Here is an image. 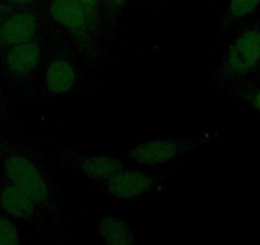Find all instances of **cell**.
<instances>
[{
	"label": "cell",
	"instance_id": "1",
	"mask_svg": "<svg viewBox=\"0 0 260 245\" xmlns=\"http://www.w3.org/2000/svg\"><path fill=\"white\" fill-rule=\"evenodd\" d=\"M3 175L26 192L50 217L56 234H61L64 213L46 167L36 146L28 141L0 138Z\"/></svg>",
	"mask_w": 260,
	"mask_h": 245
},
{
	"label": "cell",
	"instance_id": "2",
	"mask_svg": "<svg viewBox=\"0 0 260 245\" xmlns=\"http://www.w3.org/2000/svg\"><path fill=\"white\" fill-rule=\"evenodd\" d=\"M260 76V18L244 24L217 67L214 82L218 88L232 87Z\"/></svg>",
	"mask_w": 260,
	"mask_h": 245
},
{
	"label": "cell",
	"instance_id": "3",
	"mask_svg": "<svg viewBox=\"0 0 260 245\" xmlns=\"http://www.w3.org/2000/svg\"><path fill=\"white\" fill-rule=\"evenodd\" d=\"M46 14L89 67L99 62L101 56L100 35L92 27L79 0H47Z\"/></svg>",
	"mask_w": 260,
	"mask_h": 245
},
{
	"label": "cell",
	"instance_id": "4",
	"mask_svg": "<svg viewBox=\"0 0 260 245\" xmlns=\"http://www.w3.org/2000/svg\"><path fill=\"white\" fill-rule=\"evenodd\" d=\"M68 40L59 39L47 54L44 73V94L46 99H56L76 94L84 83V74L77 60L76 50Z\"/></svg>",
	"mask_w": 260,
	"mask_h": 245
},
{
	"label": "cell",
	"instance_id": "5",
	"mask_svg": "<svg viewBox=\"0 0 260 245\" xmlns=\"http://www.w3.org/2000/svg\"><path fill=\"white\" fill-rule=\"evenodd\" d=\"M217 132L191 137H174L144 141L125 152V157L143 166H159L171 164L181 155L201 148L204 144L218 139Z\"/></svg>",
	"mask_w": 260,
	"mask_h": 245
},
{
	"label": "cell",
	"instance_id": "6",
	"mask_svg": "<svg viewBox=\"0 0 260 245\" xmlns=\"http://www.w3.org/2000/svg\"><path fill=\"white\" fill-rule=\"evenodd\" d=\"M41 59V35L0 51V66L4 74L12 83L22 89H28L34 84Z\"/></svg>",
	"mask_w": 260,
	"mask_h": 245
},
{
	"label": "cell",
	"instance_id": "7",
	"mask_svg": "<svg viewBox=\"0 0 260 245\" xmlns=\"http://www.w3.org/2000/svg\"><path fill=\"white\" fill-rule=\"evenodd\" d=\"M167 175H153L134 167L120 170L106 182L107 193L119 201H136L158 188Z\"/></svg>",
	"mask_w": 260,
	"mask_h": 245
},
{
	"label": "cell",
	"instance_id": "8",
	"mask_svg": "<svg viewBox=\"0 0 260 245\" xmlns=\"http://www.w3.org/2000/svg\"><path fill=\"white\" fill-rule=\"evenodd\" d=\"M44 17L35 8L11 12L0 21V51L41 35Z\"/></svg>",
	"mask_w": 260,
	"mask_h": 245
},
{
	"label": "cell",
	"instance_id": "9",
	"mask_svg": "<svg viewBox=\"0 0 260 245\" xmlns=\"http://www.w3.org/2000/svg\"><path fill=\"white\" fill-rule=\"evenodd\" d=\"M62 162L96 181H107L125 167L124 162L117 157L86 154L78 148L65 149Z\"/></svg>",
	"mask_w": 260,
	"mask_h": 245
},
{
	"label": "cell",
	"instance_id": "10",
	"mask_svg": "<svg viewBox=\"0 0 260 245\" xmlns=\"http://www.w3.org/2000/svg\"><path fill=\"white\" fill-rule=\"evenodd\" d=\"M0 212L8 215L16 221L36 225L40 220L41 208L39 204L19 187L7 179L0 177Z\"/></svg>",
	"mask_w": 260,
	"mask_h": 245
},
{
	"label": "cell",
	"instance_id": "11",
	"mask_svg": "<svg viewBox=\"0 0 260 245\" xmlns=\"http://www.w3.org/2000/svg\"><path fill=\"white\" fill-rule=\"evenodd\" d=\"M97 234L107 245H133L137 234L133 226L115 216H101L97 220Z\"/></svg>",
	"mask_w": 260,
	"mask_h": 245
},
{
	"label": "cell",
	"instance_id": "12",
	"mask_svg": "<svg viewBox=\"0 0 260 245\" xmlns=\"http://www.w3.org/2000/svg\"><path fill=\"white\" fill-rule=\"evenodd\" d=\"M260 7V0H230L226 12L217 31V40H221L240 22L255 13Z\"/></svg>",
	"mask_w": 260,
	"mask_h": 245
},
{
	"label": "cell",
	"instance_id": "13",
	"mask_svg": "<svg viewBox=\"0 0 260 245\" xmlns=\"http://www.w3.org/2000/svg\"><path fill=\"white\" fill-rule=\"evenodd\" d=\"M127 3L129 0H102V32L109 39L114 36L117 19Z\"/></svg>",
	"mask_w": 260,
	"mask_h": 245
},
{
	"label": "cell",
	"instance_id": "14",
	"mask_svg": "<svg viewBox=\"0 0 260 245\" xmlns=\"http://www.w3.org/2000/svg\"><path fill=\"white\" fill-rule=\"evenodd\" d=\"M231 91L250 109L260 114V81L250 79V81L240 82L232 86Z\"/></svg>",
	"mask_w": 260,
	"mask_h": 245
},
{
	"label": "cell",
	"instance_id": "15",
	"mask_svg": "<svg viewBox=\"0 0 260 245\" xmlns=\"http://www.w3.org/2000/svg\"><path fill=\"white\" fill-rule=\"evenodd\" d=\"M21 232L16 220L0 212V245H18Z\"/></svg>",
	"mask_w": 260,
	"mask_h": 245
},
{
	"label": "cell",
	"instance_id": "16",
	"mask_svg": "<svg viewBox=\"0 0 260 245\" xmlns=\"http://www.w3.org/2000/svg\"><path fill=\"white\" fill-rule=\"evenodd\" d=\"M94 31L102 34V0H79Z\"/></svg>",
	"mask_w": 260,
	"mask_h": 245
},
{
	"label": "cell",
	"instance_id": "17",
	"mask_svg": "<svg viewBox=\"0 0 260 245\" xmlns=\"http://www.w3.org/2000/svg\"><path fill=\"white\" fill-rule=\"evenodd\" d=\"M8 121V112H7V104L6 99H4L3 88L0 84V126H3Z\"/></svg>",
	"mask_w": 260,
	"mask_h": 245
},
{
	"label": "cell",
	"instance_id": "18",
	"mask_svg": "<svg viewBox=\"0 0 260 245\" xmlns=\"http://www.w3.org/2000/svg\"><path fill=\"white\" fill-rule=\"evenodd\" d=\"M11 2V4L13 7H17V8H32V6L36 3H39V2H41V0H9Z\"/></svg>",
	"mask_w": 260,
	"mask_h": 245
}]
</instances>
